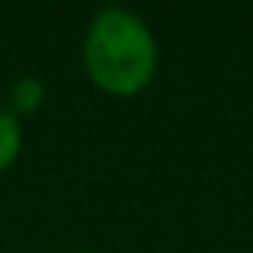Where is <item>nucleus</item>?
<instances>
[{
	"instance_id": "obj_3",
	"label": "nucleus",
	"mask_w": 253,
	"mask_h": 253,
	"mask_svg": "<svg viewBox=\"0 0 253 253\" xmlns=\"http://www.w3.org/2000/svg\"><path fill=\"white\" fill-rule=\"evenodd\" d=\"M77 253H84V250H77Z\"/></svg>"
},
{
	"instance_id": "obj_2",
	"label": "nucleus",
	"mask_w": 253,
	"mask_h": 253,
	"mask_svg": "<svg viewBox=\"0 0 253 253\" xmlns=\"http://www.w3.org/2000/svg\"><path fill=\"white\" fill-rule=\"evenodd\" d=\"M23 151V122L10 106H0V173L10 170Z\"/></svg>"
},
{
	"instance_id": "obj_1",
	"label": "nucleus",
	"mask_w": 253,
	"mask_h": 253,
	"mask_svg": "<svg viewBox=\"0 0 253 253\" xmlns=\"http://www.w3.org/2000/svg\"><path fill=\"white\" fill-rule=\"evenodd\" d=\"M161 64L157 36L148 19L125 6H106L86 23L84 71L99 93L116 99L148 90Z\"/></svg>"
}]
</instances>
